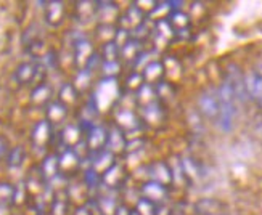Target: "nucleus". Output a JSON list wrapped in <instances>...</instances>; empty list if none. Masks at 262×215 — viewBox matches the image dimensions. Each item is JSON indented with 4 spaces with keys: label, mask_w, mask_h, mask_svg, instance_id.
Listing matches in <instances>:
<instances>
[{
    "label": "nucleus",
    "mask_w": 262,
    "mask_h": 215,
    "mask_svg": "<svg viewBox=\"0 0 262 215\" xmlns=\"http://www.w3.org/2000/svg\"><path fill=\"white\" fill-rule=\"evenodd\" d=\"M50 138V122L42 121L32 130V141L36 145H45Z\"/></svg>",
    "instance_id": "nucleus-2"
},
{
    "label": "nucleus",
    "mask_w": 262,
    "mask_h": 215,
    "mask_svg": "<svg viewBox=\"0 0 262 215\" xmlns=\"http://www.w3.org/2000/svg\"><path fill=\"white\" fill-rule=\"evenodd\" d=\"M25 157H26V153H25V148L23 146H16V148L10 150L8 154H7V162L10 167H19L23 162H25Z\"/></svg>",
    "instance_id": "nucleus-3"
},
{
    "label": "nucleus",
    "mask_w": 262,
    "mask_h": 215,
    "mask_svg": "<svg viewBox=\"0 0 262 215\" xmlns=\"http://www.w3.org/2000/svg\"><path fill=\"white\" fill-rule=\"evenodd\" d=\"M61 15H63V4L61 2H52L47 7V21L50 25H58L61 21Z\"/></svg>",
    "instance_id": "nucleus-4"
},
{
    "label": "nucleus",
    "mask_w": 262,
    "mask_h": 215,
    "mask_svg": "<svg viewBox=\"0 0 262 215\" xmlns=\"http://www.w3.org/2000/svg\"><path fill=\"white\" fill-rule=\"evenodd\" d=\"M37 74V66L34 63H23L18 66V69L15 73V79L18 84H29L34 81V77Z\"/></svg>",
    "instance_id": "nucleus-1"
},
{
    "label": "nucleus",
    "mask_w": 262,
    "mask_h": 215,
    "mask_svg": "<svg viewBox=\"0 0 262 215\" xmlns=\"http://www.w3.org/2000/svg\"><path fill=\"white\" fill-rule=\"evenodd\" d=\"M7 154H8V141L4 137H0V159L5 157Z\"/></svg>",
    "instance_id": "nucleus-7"
},
{
    "label": "nucleus",
    "mask_w": 262,
    "mask_h": 215,
    "mask_svg": "<svg viewBox=\"0 0 262 215\" xmlns=\"http://www.w3.org/2000/svg\"><path fill=\"white\" fill-rule=\"evenodd\" d=\"M47 114H49V122H56L60 121L66 116V106L63 103H60V101H55V103H52L47 109Z\"/></svg>",
    "instance_id": "nucleus-5"
},
{
    "label": "nucleus",
    "mask_w": 262,
    "mask_h": 215,
    "mask_svg": "<svg viewBox=\"0 0 262 215\" xmlns=\"http://www.w3.org/2000/svg\"><path fill=\"white\" fill-rule=\"evenodd\" d=\"M15 199V188L10 183H0V206H8Z\"/></svg>",
    "instance_id": "nucleus-6"
}]
</instances>
